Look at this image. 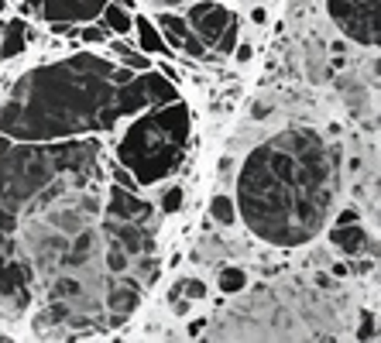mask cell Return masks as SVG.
I'll return each mask as SVG.
<instances>
[{
    "label": "cell",
    "mask_w": 381,
    "mask_h": 343,
    "mask_svg": "<svg viewBox=\"0 0 381 343\" xmlns=\"http://www.w3.org/2000/svg\"><path fill=\"white\" fill-rule=\"evenodd\" d=\"M378 7L381 0H327L330 21L350 42L378 48Z\"/></svg>",
    "instance_id": "obj_9"
},
{
    "label": "cell",
    "mask_w": 381,
    "mask_h": 343,
    "mask_svg": "<svg viewBox=\"0 0 381 343\" xmlns=\"http://www.w3.org/2000/svg\"><path fill=\"white\" fill-rule=\"evenodd\" d=\"M207 299V285L196 282V278H182L179 289H172V305L175 312H189V302H200Z\"/></svg>",
    "instance_id": "obj_17"
},
{
    "label": "cell",
    "mask_w": 381,
    "mask_h": 343,
    "mask_svg": "<svg viewBox=\"0 0 381 343\" xmlns=\"http://www.w3.org/2000/svg\"><path fill=\"white\" fill-rule=\"evenodd\" d=\"M189 137H193V114L179 96L162 107H148L144 117H134L130 128L121 134L117 165H124V172H130L137 185H155L182 165Z\"/></svg>",
    "instance_id": "obj_6"
},
{
    "label": "cell",
    "mask_w": 381,
    "mask_h": 343,
    "mask_svg": "<svg viewBox=\"0 0 381 343\" xmlns=\"http://www.w3.org/2000/svg\"><path fill=\"white\" fill-rule=\"evenodd\" d=\"M158 31H165V42H169L172 52H186L193 59H213L207 52V45L196 38V31L186 24V17H175V14H158Z\"/></svg>",
    "instance_id": "obj_13"
},
{
    "label": "cell",
    "mask_w": 381,
    "mask_h": 343,
    "mask_svg": "<svg viewBox=\"0 0 381 343\" xmlns=\"http://www.w3.org/2000/svg\"><path fill=\"white\" fill-rule=\"evenodd\" d=\"M186 24L196 31V38L207 45L213 59H223L237 48V17L230 7L216 3V0H200L189 7Z\"/></svg>",
    "instance_id": "obj_8"
},
{
    "label": "cell",
    "mask_w": 381,
    "mask_h": 343,
    "mask_svg": "<svg viewBox=\"0 0 381 343\" xmlns=\"http://www.w3.org/2000/svg\"><path fill=\"white\" fill-rule=\"evenodd\" d=\"M130 28L137 31V42H141L144 52H151V55H172L169 42L162 38V31H158L148 17H134V24H130Z\"/></svg>",
    "instance_id": "obj_16"
},
{
    "label": "cell",
    "mask_w": 381,
    "mask_h": 343,
    "mask_svg": "<svg viewBox=\"0 0 381 343\" xmlns=\"http://www.w3.org/2000/svg\"><path fill=\"white\" fill-rule=\"evenodd\" d=\"M100 203L89 199L83 189L66 192L42 210L21 220L17 244L31 261L35 278H55V275H93L107 278L103 268V234L96 227Z\"/></svg>",
    "instance_id": "obj_4"
},
{
    "label": "cell",
    "mask_w": 381,
    "mask_h": 343,
    "mask_svg": "<svg viewBox=\"0 0 381 343\" xmlns=\"http://www.w3.org/2000/svg\"><path fill=\"white\" fill-rule=\"evenodd\" d=\"M179 206H182V189H179V185H172L169 192L162 196V206H158V210H162V213H175Z\"/></svg>",
    "instance_id": "obj_24"
},
{
    "label": "cell",
    "mask_w": 381,
    "mask_h": 343,
    "mask_svg": "<svg viewBox=\"0 0 381 343\" xmlns=\"http://www.w3.org/2000/svg\"><path fill=\"white\" fill-rule=\"evenodd\" d=\"M3 7H7V0H0V10H3Z\"/></svg>",
    "instance_id": "obj_28"
},
{
    "label": "cell",
    "mask_w": 381,
    "mask_h": 343,
    "mask_svg": "<svg viewBox=\"0 0 381 343\" xmlns=\"http://www.w3.org/2000/svg\"><path fill=\"white\" fill-rule=\"evenodd\" d=\"M210 216L216 220V223L230 227V223L237 220V203H234L230 196H213V203H210Z\"/></svg>",
    "instance_id": "obj_20"
},
{
    "label": "cell",
    "mask_w": 381,
    "mask_h": 343,
    "mask_svg": "<svg viewBox=\"0 0 381 343\" xmlns=\"http://www.w3.org/2000/svg\"><path fill=\"white\" fill-rule=\"evenodd\" d=\"M309 62H306V73H309V79L313 83H323L327 79V59H323V45L313 42V48H309V55H306Z\"/></svg>",
    "instance_id": "obj_21"
},
{
    "label": "cell",
    "mask_w": 381,
    "mask_h": 343,
    "mask_svg": "<svg viewBox=\"0 0 381 343\" xmlns=\"http://www.w3.org/2000/svg\"><path fill=\"white\" fill-rule=\"evenodd\" d=\"M117 55L124 59V66H130V69H137V73H144V69L151 66V62H148L144 55H137V52H130L127 45H117Z\"/></svg>",
    "instance_id": "obj_23"
},
{
    "label": "cell",
    "mask_w": 381,
    "mask_h": 343,
    "mask_svg": "<svg viewBox=\"0 0 381 343\" xmlns=\"http://www.w3.org/2000/svg\"><path fill=\"white\" fill-rule=\"evenodd\" d=\"M110 0H42L38 10L48 24H89Z\"/></svg>",
    "instance_id": "obj_12"
},
{
    "label": "cell",
    "mask_w": 381,
    "mask_h": 343,
    "mask_svg": "<svg viewBox=\"0 0 381 343\" xmlns=\"http://www.w3.org/2000/svg\"><path fill=\"white\" fill-rule=\"evenodd\" d=\"M24 45H28V24H24V21L14 17V21H3V24H0V62L21 55Z\"/></svg>",
    "instance_id": "obj_15"
},
{
    "label": "cell",
    "mask_w": 381,
    "mask_h": 343,
    "mask_svg": "<svg viewBox=\"0 0 381 343\" xmlns=\"http://www.w3.org/2000/svg\"><path fill=\"white\" fill-rule=\"evenodd\" d=\"M234 52H237V59H241V62H248V59H251V48H248V45H237Z\"/></svg>",
    "instance_id": "obj_26"
},
{
    "label": "cell",
    "mask_w": 381,
    "mask_h": 343,
    "mask_svg": "<svg viewBox=\"0 0 381 343\" xmlns=\"http://www.w3.org/2000/svg\"><path fill=\"white\" fill-rule=\"evenodd\" d=\"M337 89L343 96V103H347V110L368 130H378V89H375V83L368 86L357 76H343L337 83Z\"/></svg>",
    "instance_id": "obj_11"
},
{
    "label": "cell",
    "mask_w": 381,
    "mask_h": 343,
    "mask_svg": "<svg viewBox=\"0 0 381 343\" xmlns=\"http://www.w3.org/2000/svg\"><path fill=\"white\" fill-rule=\"evenodd\" d=\"M357 340H378V316H375V312H364V316H361Z\"/></svg>",
    "instance_id": "obj_22"
},
{
    "label": "cell",
    "mask_w": 381,
    "mask_h": 343,
    "mask_svg": "<svg viewBox=\"0 0 381 343\" xmlns=\"http://www.w3.org/2000/svg\"><path fill=\"white\" fill-rule=\"evenodd\" d=\"M83 38H93V42H100V38H107V35H103L100 28H86V31H83Z\"/></svg>",
    "instance_id": "obj_25"
},
{
    "label": "cell",
    "mask_w": 381,
    "mask_h": 343,
    "mask_svg": "<svg viewBox=\"0 0 381 343\" xmlns=\"http://www.w3.org/2000/svg\"><path fill=\"white\" fill-rule=\"evenodd\" d=\"M175 100V83L162 73H130L103 55L76 52L24 73L0 103V134L14 141H69L103 134L121 117Z\"/></svg>",
    "instance_id": "obj_1"
},
{
    "label": "cell",
    "mask_w": 381,
    "mask_h": 343,
    "mask_svg": "<svg viewBox=\"0 0 381 343\" xmlns=\"http://www.w3.org/2000/svg\"><path fill=\"white\" fill-rule=\"evenodd\" d=\"M343 309L296 285L261 289L207 326V340H334Z\"/></svg>",
    "instance_id": "obj_5"
},
{
    "label": "cell",
    "mask_w": 381,
    "mask_h": 343,
    "mask_svg": "<svg viewBox=\"0 0 381 343\" xmlns=\"http://www.w3.org/2000/svg\"><path fill=\"white\" fill-rule=\"evenodd\" d=\"M216 285H220L223 296H237V292L248 289V271H244V268H223Z\"/></svg>",
    "instance_id": "obj_18"
},
{
    "label": "cell",
    "mask_w": 381,
    "mask_h": 343,
    "mask_svg": "<svg viewBox=\"0 0 381 343\" xmlns=\"http://www.w3.org/2000/svg\"><path fill=\"white\" fill-rule=\"evenodd\" d=\"M103 21H107V28H110V31H117V35H127V31H130V24H134V17L127 14L124 7H117L114 0L103 7Z\"/></svg>",
    "instance_id": "obj_19"
},
{
    "label": "cell",
    "mask_w": 381,
    "mask_h": 343,
    "mask_svg": "<svg viewBox=\"0 0 381 343\" xmlns=\"http://www.w3.org/2000/svg\"><path fill=\"white\" fill-rule=\"evenodd\" d=\"M155 3H162V7H179V3H186V0H155Z\"/></svg>",
    "instance_id": "obj_27"
},
{
    "label": "cell",
    "mask_w": 381,
    "mask_h": 343,
    "mask_svg": "<svg viewBox=\"0 0 381 343\" xmlns=\"http://www.w3.org/2000/svg\"><path fill=\"white\" fill-rule=\"evenodd\" d=\"M96 141H14L0 134V230L17 234L21 220L45 203L86 189L96 178Z\"/></svg>",
    "instance_id": "obj_3"
},
{
    "label": "cell",
    "mask_w": 381,
    "mask_h": 343,
    "mask_svg": "<svg viewBox=\"0 0 381 343\" xmlns=\"http://www.w3.org/2000/svg\"><path fill=\"white\" fill-rule=\"evenodd\" d=\"M0 24H3V21H0Z\"/></svg>",
    "instance_id": "obj_29"
},
{
    "label": "cell",
    "mask_w": 381,
    "mask_h": 343,
    "mask_svg": "<svg viewBox=\"0 0 381 343\" xmlns=\"http://www.w3.org/2000/svg\"><path fill=\"white\" fill-rule=\"evenodd\" d=\"M337 196V155L313 128H285L257 144L237 175V216L271 247L320 237Z\"/></svg>",
    "instance_id": "obj_2"
},
{
    "label": "cell",
    "mask_w": 381,
    "mask_h": 343,
    "mask_svg": "<svg viewBox=\"0 0 381 343\" xmlns=\"http://www.w3.org/2000/svg\"><path fill=\"white\" fill-rule=\"evenodd\" d=\"M141 292H144V285H141V278H134V275H110V278H107V289H103V316H107V330L121 326L127 316L137 309Z\"/></svg>",
    "instance_id": "obj_10"
},
{
    "label": "cell",
    "mask_w": 381,
    "mask_h": 343,
    "mask_svg": "<svg viewBox=\"0 0 381 343\" xmlns=\"http://www.w3.org/2000/svg\"><path fill=\"white\" fill-rule=\"evenodd\" d=\"M31 285H35V271L31 261L21 251L17 237L10 234L0 244V316H21L31 305Z\"/></svg>",
    "instance_id": "obj_7"
},
{
    "label": "cell",
    "mask_w": 381,
    "mask_h": 343,
    "mask_svg": "<svg viewBox=\"0 0 381 343\" xmlns=\"http://www.w3.org/2000/svg\"><path fill=\"white\" fill-rule=\"evenodd\" d=\"M330 241H334V247H340V254L347 257H364V254H378V237L375 234H368L361 223H354V220H347V223H337V227H330Z\"/></svg>",
    "instance_id": "obj_14"
}]
</instances>
